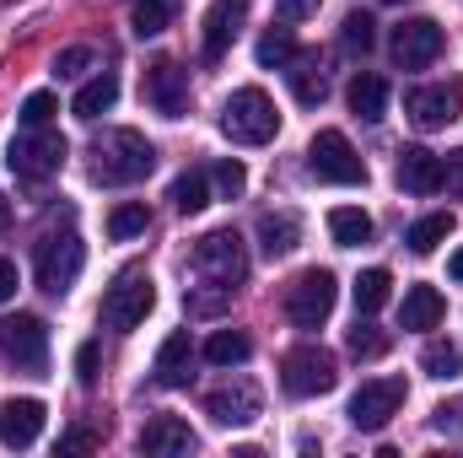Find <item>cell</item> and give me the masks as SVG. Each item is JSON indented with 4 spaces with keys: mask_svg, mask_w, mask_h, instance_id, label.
I'll use <instances>...</instances> for the list:
<instances>
[{
    "mask_svg": "<svg viewBox=\"0 0 463 458\" xmlns=\"http://www.w3.org/2000/svg\"><path fill=\"white\" fill-rule=\"evenodd\" d=\"M318 5L324 0H275V16L280 22H307V16H318Z\"/></svg>",
    "mask_w": 463,
    "mask_h": 458,
    "instance_id": "obj_41",
    "label": "cell"
},
{
    "mask_svg": "<svg viewBox=\"0 0 463 458\" xmlns=\"http://www.w3.org/2000/svg\"><path fill=\"white\" fill-rule=\"evenodd\" d=\"M0 356L16 361L27 377H43L49 372V329H43V319H33V313L0 319Z\"/></svg>",
    "mask_w": 463,
    "mask_h": 458,
    "instance_id": "obj_9",
    "label": "cell"
},
{
    "mask_svg": "<svg viewBox=\"0 0 463 458\" xmlns=\"http://www.w3.org/2000/svg\"><path fill=\"white\" fill-rule=\"evenodd\" d=\"M16 286H22L16 264H11V259H0V302H11V297H16Z\"/></svg>",
    "mask_w": 463,
    "mask_h": 458,
    "instance_id": "obj_45",
    "label": "cell"
},
{
    "mask_svg": "<svg viewBox=\"0 0 463 458\" xmlns=\"http://www.w3.org/2000/svg\"><path fill=\"white\" fill-rule=\"evenodd\" d=\"M189 367H194V340H189L184 329H173V335L162 340V350H156V367H151V372H156L162 388H189V377H194Z\"/></svg>",
    "mask_w": 463,
    "mask_h": 458,
    "instance_id": "obj_18",
    "label": "cell"
},
{
    "mask_svg": "<svg viewBox=\"0 0 463 458\" xmlns=\"http://www.w3.org/2000/svg\"><path fill=\"white\" fill-rule=\"evenodd\" d=\"M87 65H92V49H87V43H71V49L54 54V76H60V81H76Z\"/></svg>",
    "mask_w": 463,
    "mask_h": 458,
    "instance_id": "obj_37",
    "label": "cell"
},
{
    "mask_svg": "<svg viewBox=\"0 0 463 458\" xmlns=\"http://www.w3.org/2000/svg\"><path fill=\"white\" fill-rule=\"evenodd\" d=\"M393 178H399L404 195H437V189H442V157L426 151V146H404Z\"/></svg>",
    "mask_w": 463,
    "mask_h": 458,
    "instance_id": "obj_16",
    "label": "cell"
},
{
    "mask_svg": "<svg viewBox=\"0 0 463 458\" xmlns=\"http://www.w3.org/2000/svg\"><path fill=\"white\" fill-rule=\"evenodd\" d=\"M350 114L366 119V124H377V119L388 114V81L377 76V71H355V81H350Z\"/></svg>",
    "mask_w": 463,
    "mask_h": 458,
    "instance_id": "obj_23",
    "label": "cell"
},
{
    "mask_svg": "<svg viewBox=\"0 0 463 458\" xmlns=\"http://www.w3.org/2000/svg\"><path fill=\"white\" fill-rule=\"evenodd\" d=\"M259 410H264V399H259V388H253L248 377H237L227 388H211V394H205V415H211L216 426H253Z\"/></svg>",
    "mask_w": 463,
    "mask_h": 458,
    "instance_id": "obj_15",
    "label": "cell"
},
{
    "mask_svg": "<svg viewBox=\"0 0 463 458\" xmlns=\"http://www.w3.org/2000/svg\"><path fill=\"white\" fill-rule=\"evenodd\" d=\"M340 383V361H335V350H324V345H297L286 361H280V388L291 394V399H318V394H329Z\"/></svg>",
    "mask_w": 463,
    "mask_h": 458,
    "instance_id": "obj_5",
    "label": "cell"
},
{
    "mask_svg": "<svg viewBox=\"0 0 463 458\" xmlns=\"http://www.w3.org/2000/svg\"><path fill=\"white\" fill-rule=\"evenodd\" d=\"M307 173L318 178V184H366V162L355 157V146H350L340 129H318L313 135V146H307Z\"/></svg>",
    "mask_w": 463,
    "mask_h": 458,
    "instance_id": "obj_8",
    "label": "cell"
},
{
    "mask_svg": "<svg viewBox=\"0 0 463 458\" xmlns=\"http://www.w3.org/2000/svg\"><path fill=\"white\" fill-rule=\"evenodd\" d=\"M140 92H146V103L162 119L189 114V71H184L178 60H151L146 76H140Z\"/></svg>",
    "mask_w": 463,
    "mask_h": 458,
    "instance_id": "obj_13",
    "label": "cell"
},
{
    "mask_svg": "<svg viewBox=\"0 0 463 458\" xmlns=\"http://www.w3.org/2000/svg\"><path fill=\"white\" fill-rule=\"evenodd\" d=\"M54 119V98L49 92H33L27 103H22V129H38V124H49Z\"/></svg>",
    "mask_w": 463,
    "mask_h": 458,
    "instance_id": "obj_39",
    "label": "cell"
},
{
    "mask_svg": "<svg viewBox=\"0 0 463 458\" xmlns=\"http://www.w3.org/2000/svg\"><path fill=\"white\" fill-rule=\"evenodd\" d=\"M76 377H81L87 388L98 383V345H92V340H87L81 350H76Z\"/></svg>",
    "mask_w": 463,
    "mask_h": 458,
    "instance_id": "obj_44",
    "label": "cell"
},
{
    "mask_svg": "<svg viewBox=\"0 0 463 458\" xmlns=\"http://www.w3.org/2000/svg\"><path fill=\"white\" fill-rule=\"evenodd\" d=\"M178 5H184V0H135V16H129V27H135L140 38H156V33H167V27H173Z\"/></svg>",
    "mask_w": 463,
    "mask_h": 458,
    "instance_id": "obj_30",
    "label": "cell"
},
{
    "mask_svg": "<svg viewBox=\"0 0 463 458\" xmlns=\"http://www.w3.org/2000/svg\"><path fill=\"white\" fill-rule=\"evenodd\" d=\"M442 319H448V297H442L437 286H410V291H404L399 329H415V335H426V329H437Z\"/></svg>",
    "mask_w": 463,
    "mask_h": 458,
    "instance_id": "obj_19",
    "label": "cell"
},
{
    "mask_svg": "<svg viewBox=\"0 0 463 458\" xmlns=\"http://www.w3.org/2000/svg\"><path fill=\"white\" fill-rule=\"evenodd\" d=\"M81 264H87V248H81L76 232H49V237L38 243V286H43L49 297H65V291L76 286Z\"/></svg>",
    "mask_w": 463,
    "mask_h": 458,
    "instance_id": "obj_10",
    "label": "cell"
},
{
    "mask_svg": "<svg viewBox=\"0 0 463 458\" xmlns=\"http://www.w3.org/2000/svg\"><path fill=\"white\" fill-rule=\"evenodd\" d=\"M151 167H156V146L140 129H109L92 140V184L103 189H129L151 178Z\"/></svg>",
    "mask_w": 463,
    "mask_h": 458,
    "instance_id": "obj_1",
    "label": "cell"
},
{
    "mask_svg": "<svg viewBox=\"0 0 463 458\" xmlns=\"http://www.w3.org/2000/svg\"><path fill=\"white\" fill-rule=\"evenodd\" d=\"M442 189H448L453 200H463V151H448V157H442Z\"/></svg>",
    "mask_w": 463,
    "mask_h": 458,
    "instance_id": "obj_40",
    "label": "cell"
},
{
    "mask_svg": "<svg viewBox=\"0 0 463 458\" xmlns=\"http://www.w3.org/2000/svg\"><path fill=\"white\" fill-rule=\"evenodd\" d=\"M448 237H453V216H448V211H437V216H420V222L410 227L404 243H410V253H437Z\"/></svg>",
    "mask_w": 463,
    "mask_h": 458,
    "instance_id": "obj_31",
    "label": "cell"
},
{
    "mask_svg": "<svg viewBox=\"0 0 463 458\" xmlns=\"http://www.w3.org/2000/svg\"><path fill=\"white\" fill-rule=\"evenodd\" d=\"M114 103H118V76H114V71H103V76H92V81H87V87L76 92V103H71V114H76V119H87V124H92V119H103V114H109Z\"/></svg>",
    "mask_w": 463,
    "mask_h": 458,
    "instance_id": "obj_24",
    "label": "cell"
},
{
    "mask_svg": "<svg viewBox=\"0 0 463 458\" xmlns=\"http://www.w3.org/2000/svg\"><path fill=\"white\" fill-rule=\"evenodd\" d=\"M140 448H146V453H194L200 437L189 432V421H178V415H156V421L140 432Z\"/></svg>",
    "mask_w": 463,
    "mask_h": 458,
    "instance_id": "obj_20",
    "label": "cell"
},
{
    "mask_svg": "<svg viewBox=\"0 0 463 458\" xmlns=\"http://www.w3.org/2000/svg\"><path fill=\"white\" fill-rule=\"evenodd\" d=\"M65 135L60 129H49V124H38V129H22L16 140H11V151H5V162H11V173L16 178H49V173H60L65 167Z\"/></svg>",
    "mask_w": 463,
    "mask_h": 458,
    "instance_id": "obj_7",
    "label": "cell"
},
{
    "mask_svg": "<svg viewBox=\"0 0 463 458\" xmlns=\"http://www.w3.org/2000/svg\"><path fill=\"white\" fill-rule=\"evenodd\" d=\"M383 350H388V329H377V324H372V313H366V319H355V329H350V356L377 361Z\"/></svg>",
    "mask_w": 463,
    "mask_h": 458,
    "instance_id": "obj_35",
    "label": "cell"
},
{
    "mask_svg": "<svg viewBox=\"0 0 463 458\" xmlns=\"http://www.w3.org/2000/svg\"><path fill=\"white\" fill-rule=\"evenodd\" d=\"M237 16H242V0H216V11L205 16V60H222L237 33Z\"/></svg>",
    "mask_w": 463,
    "mask_h": 458,
    "instance_id": "obj_25",
    "label": "cell"
},
{
    "mask_svg": "<svg viewBox=\"0 0 463 458\" xmlns=\"http://www.w3.org/2000/svg\"><path fill=\"white\" fill-rule=\"evenodd\" d=\"M350 291H355V313H377L388 302V291H393V275L388 270H361Z\"/></svg>",
    "mask_w": 463,
    "mask_h": 458,
    "instance_id": "obj_32",
    "label": "cell"
},
{
    "mask_svg": "<svg viewBox=\"0 0 463 458\" xmlns=\"http://www.w3.org/2000/svg\"><path fill=\"white\" fill-rule=\"evenodd\" d=\"M184 216H200L205 205H211V178H205V167H189L184 178H173V195H167Z\"/></svg>",
    "mask_w": 463,
    "mask_h": 458,
    "instance_id": "obj_26",
    "label": "cell"
},
{
    "mask_svg": "<svg viewBox=\"0 0 463 458\" xmlns=\"http://www.w3.org/2000/svg\"><path fill=\"white\" fill-rule=\"evenodd\" d=\"M222 135H227L232 146H264V140H275L280 135V114H275L269 92L264 87L232 92L227 109H222Z\"/></svg>",
    "mask_w": 463,
    "mask_h": 458,
    "instance_id": "obj_2",
    "label": "cell"
},
{
    "mask_svg": "<svg viewBox=\"0 0 463 458\" xmlns=\"http://www.w3.org/2000/svg\"><path fill=\"white\" fill-rule=\"evenodd\" d=\"M151 308H156V286L146 270H118L114 286L103 291V324L109 329H140Z\"/></svg>",
    "mask_w": 463,
    "mask_h": 458,
    "instance_id": "obj_6",
    "label": "cell"
},
{
    "mask_svg": "<svg viewBox=\"0 0 463 458\" xmlns=\"http://www.w3.org/2000/svg\"><path fill=\"white\" fill-rule=\"evenodd\" d=\"M340 38H345L350 54H372V43H377V22H372L366 11H350L345 27H340Z\"/></svg>",
    "mask_w": 463,
    "mask_h": 458,
    "instance_id": "obj_36",
    "label": "cell"
},
{
    "mask_svg": "<svg viewBox=\"0 0 463 458\" xmlns=\"http://www.w3.org/2000/svg\"><path fill=\"white\" fill-rule=\"evenodd\" d=\"M388 49H393V65H399V71H426V65L442 60L448 38H442V27H437L431 16H410V22H399V27L388 33Z\"/></svg>",
    "mask_w": 463,
    "mask_h": 458,
    "instance_id": "obj_11",
    "label": "cell"
},
{
    "mask_svg": "<svg viewBox=\"0 0 463 458\" xmlns=\"http://www.w3.org/2000/svg\"><path fill=\"white\" fill-rule=\"evenodd\" d=\"M253 60H259V71H280V65H291V60H297V38H291V27H269V33L253 43Z\"/></svg>",
    "mask_w": 463,
    "mask_h": 458,
    "instance_id": "obj_29",
    "label": "cell"
},
{
    "mask_svg": "<svg viewBox=\"0 0 463 458\" xmlns=\"http://www.w3.org/2000/svg\"><path fill=\"white\" fill-rule=\"evenodd\" d=\"M431 421H437V432H448V437H463V399L442 405V410H437Z\"/></svg>",
    "mask_w": 463,
    "mask_h": 458,
    "instance_id": "obj_42",
    "label": "cell"
},
{
    "mask_svg": "<svg viewBox=\"0 0 463 458\" xmlns=\"http://www.w3.org/2000/svg\"><path fill=\"white\" fill-rule=\"evenodd\" d=\"M297 243H302V222L291 211H264L259 216V248H264V259H286Z\"/></svg>",
    "mask_w": 463,
    "mask_h": 458,
    "instance_id": "obj_22",
    "label": "cell"
},
{
    "mask_svg": "<svg viewBox=\"0 0 463 458\" xmlns=\"http://www.w3.org/2000/svg\"><path fill=\"white\" fill-rule=\"evenodd\" d=\"M404 405V377H366L350 394V426L355 432H383Z\"/></svg>",
    "mask_w": 463,
    "mask_h": 458,
    "instance_id": "obj_12",
    "label": "cell"
},
{
    "mask_svg": "<svg viewBox=\"0 0 463 458\" xmlns=\"http://www.w3.org/2000/svg\"><path fill=\"white\" fill-rule=\"evenodd\" d=\"M43 405L38 399H5L0 405V443L5 448H33L38 443V432H43Z\"/></svg>",
    "mask_w": 463,
    "mask_h": 458,
    "instance_id": "obj_17",
    "label": "cell"
},
{
    "mask_svg": "<svg viewBox=\"0 0 463 458\" xmlns=\"http://www.w3.org/2000/svg\"><path fill=\"white\" fill-rule=\"evenodd\" d=\"M329 232L340 248H361V243H372V216L361 205H340V211H329Z\"/></svg>",
    "mask_w": 463,
    "mask_h": 458,
    "instance_id": "obj_27",
    "label": "cell"
},
{
    "mask_svg": "<svg viewBox=\"0 0 463 458\" xmlns=\"http://www.w3.org/2000/svg\"><path fill=\"white\" fill-rule=\"evenodd\" d=\"M404 114L420 129H448L463 114V81H431V87H410L404 92Z\"/></svg>",
    "mask_w": 463,
    "mask_h": 458,
    "instance_id": "obj_14",
    "label": "cell"
},
{
    "mask_svg": "<svg viewBox=\"0 0 463 458\" xmlns=\"http://www.w3.org/2000/svg\"><path fill=\"white\" fill-rule=\"evenodd\" d=\"M194 275H200L205 286L237 291V286L248 281V253H242V237H237L232 227L205 232V237L194 243Z\"/></svg>",
    "mask_w": 463,
    "mask_h": 458,
    "instance_id": "obj_3",
    "label": "cell"
},
{
    "mask_svg": "<svg viewBox=\"0 0 463 458\" xmlns=\"http://www.w3.org/2000/svg\"><path fill=\"white\" fill-rule=\"evenodd\" d=\"M335 297H340L335 270H302V275L286 286V319H291L297 329H324L329 313H335Z\"/></svg>",
    "mask_w": 463,
    "mask_h": 458,
    "instance_id": "obj_4",
    "label": "cell"
},
{
    "mask_svg": "<svg viewBox=\"0 0 463 458\" xmlns=\"http://www.w3.org/2000/svg\"><path fill=\"white\" fill-rule=\"evenodd\" d=\"M420 372H426V377H442V383L458 377L463 372V350L453 340H431L426 350H420Z\"/></svg>",
    "mask_w": 463,
    "mask_h": 458,
    "instance_id": "obj_33",
    "label": "cell"
},
{
    "mask_svg": "<svg viewBox=\"0 0 463 458\" xmlns=\"http://www.w3.org/2000/svg\"><path fill=\"white\" fill-rule=\"evenodd\" d=\"M216 189H222L227 200H237V195L248 189V167H242L237 157H227V162H216Z\"/></svg>",
    "mask_w": 463,
    "mask_h": 458,
    "instance_id": "obj_38",
    "label": "cell"
},
{
    "mask_svg": "<svg viewBox=\"0 0 463 458\" xmlns=\"http://www.w3.org/2000/svg\"><path fill=\"white\" fill-rule=\"evenodd\" d=\"M253 356V340L242 335V329H216L211 340H205V361L211 367H242Z\"/></svg>",
    "mask_w": 463,
    "mask_h": 458,
    "instance_id": "obj_28",
    "label": "cell"
},
{
    "mask_svg": "<svg viewBox=\"0 0 463 458\" xmlns=\"http://www.w3.org/2000/svg\"><path fill=\"white\" fill-rule=\"evenodd\" d=\"M388 5H399V0H388Z\"/></svg>",
    "mask_w": 463,
    "mask_h": 458,
    "instance_id": "obj_48",
    "label": "cell"
},
{
    "mask_svg": "<svg viewBox=\"0 0 463 458\" xmlns=\"http://www.w3.org/2000/svg\"><path fill=\"white\" fill-rule=\"evenodd\" d=\"M448 270H453V281H463V248L453 253V264H448Z\"/></svg>",
    "mask_w": 463,
    "mask_h": 458,
    "instance_id": "obj_47",
    "label": "cell"
},
{
    "mask_svg": "<svg viewBox=\"0 0 463 458\" xmlns=\"http://www.w3.org/2000/svg\"><path fill=\"white\" fill-rule=\"evenodd\" d=\"M92 448H98V432H87V426H76V432L60 437V453H92Z\"/></svg>",
    "mask_w": 463,
    "mask_h": 458,
    "instance_id": "obj_43",
    "label": "cell"
},
{
    "mask_svg": "<svg viewBox=\"0 0 463 458\" xmlns=\"http://www.w3.org/2000/svg\"><path fill=\"white\" fill-rule=\"evenodd\" d=\"M291 92H297L302 109H318V103L329 98V71H324L318 54H302V49H297V60H291Z\"/></svg>",
    "mask_w": 463,
    "mask_h": 458,
    "instance_id": "obj_21",
    "label": "cell"
},
{
    "mask_svg": "<svg viewBox=\"0 0 463 458\" xmlns=\"http://www.w3.org/2000/svg\"><path fill=\"white\" fill-rule=\"evenodd\" d=\"M146 227H151V211H146L140 200L114 205V216H109V237H114V243H129V237H140Z\"/></svg>",
    "mask_w": 463,
    "mask_h": 458,
    "instance_id": "obj_34",
    "label": "cell"
},
{
    "mask_svg": "<svg viewBox=\"0 0 463 458\" xmlns=\"http://www.w3.org/2000/svg\"><path fill=\"white\" fill-rule=\"evenodd\" d=\"M5 232H11V200L0 195V237H5Z\"/></svg>",
    "mask_w": 463,
    "mask_h": 458,
    "instance_id": "obj_46",
    "label": "cell"
}]
</instances>
